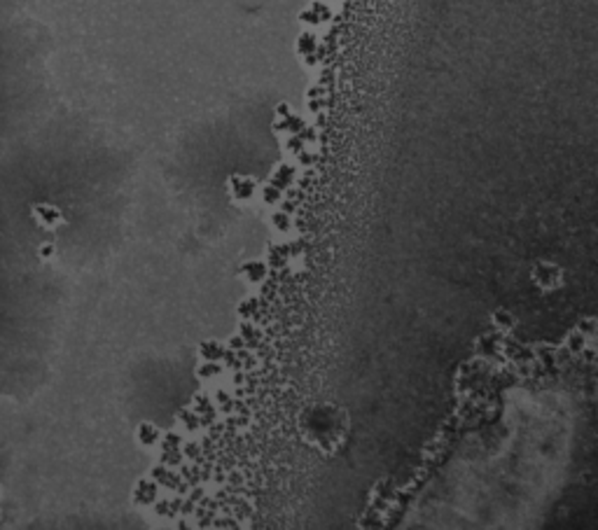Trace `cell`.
<instances>
[{
	"label": "cell",
	"mask_w": 598,
	"mask_h": 530,
	"mask_svg": "<svg viewBox=\"0 0 598 530\" xmlns=\"http://www.w3.org/2000/svg\"><path fill=\"white\" fill-rule=\"evenodd\" d=\"M533 280H535L538 288L549 292V290H556L563 285V271H561V266L551 264V262H538L535 269H533Z\"/></svg>",
	"instance_id": "cell-1"
}]
</instances>
